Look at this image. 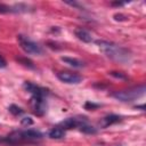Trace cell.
<instances>
[{"label": "cell", "instance_id": "ac0fdd59", "mask_svg": "<svg viewBox=\"0 0 146 146\" xmlns=\"http://www.w3.org/2000/svg\"><path fill=\"white\" fill-rule=\"evenodd\" d=\"M110 75H112V76H114V78H116V79L127 80V76H125L122 72H114V71H112V72H110Z\"/></svg>", "mask_w": 146, "mask_h": 146}, {"label": "cell", "instance_id": "cb8c5ba5", "mask_svg": "<svg viewBox=\"0 0 146 146\" xmlns=\"http://www.w3.org/2000/svg\"><path fill=\"white\" fill-rule=\"evenodd\" d=\"M114 146H122V145H114Z\"/></svg>", "mask_w": 146, "mask_h": 146}, {"label": "cell", "instance_id": "7c38bea8", "mask_svg": "<svg viewBox=\"0 0 146 146\" xmlns=\"http://www.w3.org/2000/svg\"><path fill=\"white\" fill-rule=\"evenodd\" d=\"M60 59H62L64 63L68 64L70 66H73V67H76V68H81V67H84V66H86V64H84L82 60L78 59V58H73V57H62Z\"/></svg>", "mask_w": 146, "mask_h": 146}, {"label": "cell", "instance_id": "ba28073f", "mask_svg": "<svg viewBox=\"0 0 146 146\" xmlns=\"http://www.w3.org/2000/svg\"><path fill=\"white\" fill-rule=\"evenodd\" d=\"M23 88L27 92H30L32 96H44V97H47L49 95V89L40 87V86H38L35 83H32L30 81H25L23 83Z\"/></svg>", "mask_w": 146, "mask_h": 146}, {"label": "cell", "instance_id": "8fae6325", "mask_svg": "<svg viewBox=\"0 0 146 146\" xmlns=\"http://www.w3.org/2000/svg\"><path fill=\"white\" fill-rule=\"evenodd\" d=\"M65 133H66V131L63 128H60L59 125H56V127H54L49 130L48 136L51 139H62V138L65 137Z\"/></svg>", "mask_w": 146, "mask_h": 146}, {"label": "cell", "instance_id": "5b68a950", "mask_svg": "<svg viewBox=\"0 0 146 146\" xmlns=\"http://www.w3.org/2000/svg\"><path fill=\"white\" fill-rule=\"evenodd\" d=\"M32 112L36 116H42L47 112V100L44 96H32L30 99Z\"/></svg>", "mask_w": 146, "mask_h": 146}, {"label": "cell", "instance_id": "e0dca14e", "mask_svg": "<svg viewBox=\"0 0 146 146\" xmlns=\"http://www.w3.org/2000/svg\"><path fill=\"white\" fill-rule=\"evenodd\" d=\"M98 107H100V104H96L94 102H87L84 104V108L88 111H94V110H97Z\"/></svg>", "mask_w": 146, "mask_h": 146}, {"label": "cell", "instance_id": "277c9868", "mask_svg": "<svg viewBox=\"0 0 146 146\" xmlns=\"http://www.w3.org/2000/svg\"><path fill=\"white\" fill-rule=\"evenodd\" d=\"M17 41H18L21 48L29 55H42L43 54V49L39 43L34 42L33 40L29 39L27 36H25L23 34L17 35Z\"/></svg>", "mask_w": 146, "mask_h": 146}, {"label": "cell", "instance_id": "44dd1931", "mask_svg": "<svg viewBox=\"0 0 146 146\" xmlns=\"http://www.w3.org/2000/svg\"><path fill=\"white\" fill-rule=\"evenodd\" d=\"M7 66V62H6V59L0 55V68H5Z\"/></svg>", "mask_w": 146, "mask_h": 146}, {"label": "cell", "instance_id": "7a4b0ae2", "mask_svg": "<svg viewBox=\"0 0 146 146\" xmlns=\"http://www.w3.org/2000/svg\"><path fill=\"white\" fill-rule=\"evenodd\" d=\"M43 138V133L39 130L26 129V130H16L10 132L7 136H0V143L5 144H19V143H31L38 141Z\"/></svg>", "mask_w": 146, "mask_h": 146}, {"label": "cell", "instance_id": "d6986e66", "mask_svg": "<svg viewBox=\"0 0 146 146\" xmlns=\"http://www.w3.org/2000/svg\"><path fill=\"white\" fill-rule=\"evenodd\" d=\"M21 122H22L23 125H32L33 124V121H32L31 117H23Z\"/></svg>", "mask_w": 146, "mask_h": 146}, {"label": "cell", "instance_id": "2e32d148", "mask_svg": "<svg viewBox=\"0 0 146 146\" xmlns=\"http://www.w3.org/2000/svg\"><path fill=\"white\" fill-rule=\"evenodd\" d=\"M8 13H15L14 7L5 3H0V14H8Z\"/></svg>", "mask_w": 146, "mask_h": 146}, {"label": "cell", "instance_id": "603a6c76", "mask_svg": "<svg viewBox=\"0 0 146 146\" xmlns=\"http://www.w3.org/2000/svg\"><path fill=\"white\" fill-rule=\"evenodd\" d=\"M136 108H141V111H145V106L140 105V106H136Z\"/></svg>", "mask_w": 146, "mask_h": 146}, {"label": "cell", "instance_id": "9a60e30c", "mask_svg": "<svg viewBox=\"0 0 146 146\" xmlns=\"http://www.w3.org/2000/svg\"><path fill=\"white\" fill-rule=\"evenodd\" d=\"M17 60H18L22 65H24L25 67H27V68H34V64H33V62H32V60H30L29 58L19 57V58H17Z\"/></svg>", "mask_w": 146, "mask_h": 146}, {"label": "cell", "instance_id": "7402d4cb", "mask_svg": "<svg viewBox=\"0 0 146 146\" xmlns=\"http://www.w3.org/2000/svg\"><path fill=\"white\" fill-rule=\"evenodd\" d=\"M127 2H120V1H113L111 2V6H124Z\"/></svg>", "mask_w": 146, "mask_h": 146}, {"label": "cell", "instance_id": "8992f818", "mask_svg": "<svg viewBox=\"0 0 146 146\" xmlns=\"http://www.w3.org/2000/svg\"><path fill=\"white\" fill-rule=\"evenodd\" d=\"M87 121H88V119L86 116H72V117H66L65 120L59 122L58 125L66 131L70 129H79Z\"/></svg>", "mask_w": 146, "mask_h": 146}, {"label": "cell", "instance_id": "6da1fadb", "mask_svg": "<svg viewBox=\"0 0 146 146\" xmlns=\"http://www.w3.org/2000/svg\"><path fill=\"white\" fill-rule=\"evenodd\" d=\"M96 44L99 47L100 51L108 58L119 62V63H128L131 59V54L130 51L122 47L119 46L114 42L111 41H105V40H97Z\"/></svg>", "mask_w": 146, "mask_h": 146}, {"label": "cell", "instance_id": "4fadbf2b", "mask_svg": "<svg viewBox=\"0 0 146 146\" xmlns=\"http://www.w3.org/2000/svg\"><path fill=\"white\" fill-rule=\"evenodd\" d=\"M79 130H80L81 132H84V133H88V135H94V133L97 132V129H96L95 127H92L91 124H89L88 121L84 122V123L79 128Z\"/></svg>", "mask_w": 146, "mask_h": 146}, {"label": "cell", "instance_id": "5bb4252c", "mask_svg": "<svg viewBox=\"0 0 146 146\" xmlns=\"http://www.w3.org/2000/svg\"><path fill=\"white\" fill-rule=\"evenodd\" d=\"M8 111H9L13 115H21V114L24 113V110H23L22 107L17 106V105H15V104H11V105L8 107Z\"/></svg>", "mask_w": 146, "mask_h": 146}, {"label": "cell", "instance_id": "30bf717a", "mask_svg": "<svg viewBox=\"0 0 146 146\" xmlns=\"http://www.w3.org/2000/svg\"><path fill=\"white\" fill-rule=\"evenodd\" d=\"M74 34H75V36H76L79 40H81L82 42H86V43L92 42V36H91V34H90L86 29H83V27H76V29L74 30Z\"/></svg>", "mask_w": 146, "mask_h": 146}, {"label": "cell", "instance_id": "52a82bcc", "mask_svg": "<svg viewBox=\"0 0 146 146\" xmlns=\"http://www.w3.org/2000/svg\"><path fill=\"white\" fill-rule=\"evenodd\" d=\"M57 78L62 82L68 83V84H78V83H80L83 80L82 75H80L79 73H75V72H71V71L58 72L57 73Z\"/></svg>", "mask_w": 146, "mask_h": 146}, {"label": "cell", "instance_id": "ffe728a7", "mask_svg": "<svg viewBox=\"0 0 146 146\" xmlns=\"http://www.w3.org/2000/svg\"><path fill=\"white\" fill-rule=\"evenodd\" d=\"M128 17L127 16H124V15H122V14H115L114 15V19L115 21H125Z\"/></svg>", "mask_w": 146, "mask_h": 146}, {"label": "cell", "instance_id": "9c48e42d", "mask_svg": "<svg viewBox=\"0 0 146 146\" xmlns=\"http://www.w3.org/2000/svg\"><path fill=\"white\" fill-rule=\"evenodd\" d=\"M122 119H123V117H122L121 115L108 114V115L104 116V117L100 120L99 125H100L102 128H107V127H110V125H112V124H114V123H117V122L122 121Z\"/></svg>", "mask_w": 146, "mask_h": 146}, {"label": "cell", "instance_id": "3957f363", "mask_svg": "<svg viewBox=\"0 0 146 146\" xmlns=\"http://www.w3.org/2000/svg\"><path fill=\"white\" fill-rule=\"evenodd\" d=\"M146 87L145 84H139L135 87H130L128 89H122V90H116L111 94L112 97L120 102H132L136 100L145 95Z\"/></svg>", "mask_w": 146, "mask_h": 146}]
</instances>
